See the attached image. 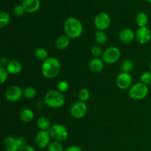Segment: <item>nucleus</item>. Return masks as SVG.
<instances>
[{"instance_id":"b1692460","label":"nucleus","mask_w":151,"mask_h":151,"mask_svg":"<svg viewBox=\"0 0 151 151\" xmlns=\"http://www.w3.org/2000/svg\"><path fill=\"white\" fill-rule=\"evenodd\" d=\"M10 22V16L6 12L1 10L0 12V27L1 28L7 26Z\"/></svg>"},{"instance_id":"6e6552de","label":"nucleus","mask_w":151,"mask_h":151,"mask_svg":"<svg viewBox=\"0 0 151 151\" xmlns=\"http://www.w3.org/2000/svg\"><path fill=\"white\" fill-rule=\"evenodd\" d=\"M111 18L108 13L101 12L94 18V26L97 30L104 31L110 27Z\"/></svg>"},{"instance_id":"412c9836","label":"nucleus","mask_w":151,"mask_h":151,"mask_svg":"<svg viewBox=\"0 0 151 151\" xmlns=\"http://www.w3.org/2000/svg\"><path fill=\"white\" fill-rule=\"evenodd\" d=\"M136 22H137V24L139 27H146V25L147 24V22H148L147 15L145 13H143V12L139 13L136 16Z\"/></svg>"},{"instance_id":"dca6fc26","label":"nucleus","mask_w":151,"mask_h":151,"mask_svg":"<svg viewBox=\"0 0 151 151\" xmlns=\"http://www.w3.org/2000/svg\"><path fill=\"white\" fill-rule=\"evenodd\" d=\"M6 69L8 73L12 75H16L21 72L22 69V65L19 61L16 60H13L9 61V63L6 66Z\"/></svg>"},{"instance_id":"c756f323","label":"nucleus","mask_w":151,"mask_h":151,"mask_svg":"<svg viewBox=\"0 0 151 151\" xmlns=\"http://www.w3.org/2000/svg\"><path fill=\"white\" fill-rule=\"evenodd\" d=\"M13 13H14V15L16 17H22V16H24V14L25 13V10L24 9L22 4L16 5L14 7V9H13Z\"/></svg>"},{"instance_id":"a211bd4d","label":"nucleus","mask_w":151,"mask_h":151,"mask_svg":"<svg viewBox=\"0 0 151 151\" xmlns=\"http://www.w3.org/2000/svg\"><path fill=\"white\" fill-rule=\"evenodd\" d=\"M70 44V38L66 35L59 36L55 41V47L58 50H64Z\"/></svg>"},{"instance_id":"ddd939ff","label":"nucleus","mask_w":151,"mask_h":151,"mask_svg":"<svg viewBox=\"0 0 151 151\" xmlns=\"http://www.w3.org/2000/svg\"><path fill=\"white\" fill-rule=\"evenodd\" d=\"M136 39L139 44H145L151 39V32L148 27H139L136 32Z\"/></svg>"},{"instance_id":"7c9ffc66","label":"nucleus","mask_w":151,"mask_h":151,"mask_svg":"<svg viewBox=\"0 0 151 151\" xmlns=\"http://www.w3.org/2000/svg\"><path fill=\"white\" fill-rule=\"evenodd\" d=\"M8 78V72L6 69V68L0 66V81L1 83L3 84Z\"/></svg>"},{"instance_id":"a878e982","label":"nucleus","mask_w":151,"mask_h":151,"mask_svg":"<svg viewBox=\"0 0 151 151\" xmlns=\"http://www.w3.org/2000/svg\"><path fill=\"white\" fill-rule=\"evenodd\" d=\"M47 151H64V149L60 142L53 141L47 147Z\"/></svg>"},{"instance_id":"4c0bfd02","label":"nucleus","mask_w":151,"mask_h":151,"mask_svg":"<svg viewBox=\"0 0 151 151\" xmlns=\"http://www.w3.org/2000/svg\"><path fill=\"white\" fill-rule=\"evenodd\" d=\"M150 72H151V62H150Z\"/></svg>"},{"instance_id":"7ed1b4c3","label":"nucleus","mask_w":151,"mask_h":151,"mask_svg":"<svg viewBox=\"0 0 151 151\" xmlns=\"http://www.w3.org/2000/svg\"><path fill=\"white\" fill-rule=\"evenodd\" d=\"M44 103L52 109H59L65 104V97L58 90L49 91L44 96Z\"/></svg>"},{"instance_id":"f03ea898","label":"nucleus","mask_w":151,"mask_h":151,"mask_svg":"<svg viewBox=\"0 0 151 151\" xmlns=\"http://www.w3.org/2000/svg\"><path fill=\"white\" fill-rule=\"evenodd\" d=\"M63 28L66 35L70 38H78L83 33V25L78 19L69 17L65 21Z\"/></svg>"},{"instance_id":"f3484780","label":"nucleus","mask_w":151,"mask_h":151,"mask_svg":"<svg viewBox=\"0 0 151 151\" xmlns=\"http://www.w3.org/2000/svg\"><path fill=\"white\" fill-rule=\"evenodd\" d=\"M103 67H104L103 60L100 58H93L89 63L90 69H91V72H94V73L100 72L103 69Z\"/></svg>"},{"instance_id":"e433bc0d","label":"nucleus","mask_w":151,"mask_h":151,"mask_svg":"<svg viewBox=\"0 0 151 151\" xmlns=\"http://www.w3.org/2000/svg\"><path fill=\"white\" fill-rule=\"evenodd\" d=\"M146 1H148V2L151 3V0H146Z\"/></svg>"},{"instance_id":"2eb2a0df","label":"nucleus","mask_w":151,"mask_h":151,"mask_svg":"<svg viewBox=\"0 0 151 151\" xmlns=\"http://www.w3.org/2000/svg\"><path fill=\"white\" fill-rule=\"evenodd\" d=\"M136 38V34L134 31L128 28L122 29L119 32V38L122 43L125 44H129L131 43Z\"/></svg>"},{"instance_id":"473e14b6","label":"nucleus","mask_w":151,"mask_h":151,"mask_svg":"<svg viewBox=\"0 0 151 151\" xmlns=\"http://www.w3.org/2000/svg\"><path fill=\"white\" fill-rule=\"evenodd\" d=\"M91 52L93 56H94L96 58H98L99 56L103 55V51L100 46H94V47H91Z\"/></svg>"},{"instance_id":"20e7f679","label":"nucleus","mask_w":151,"mask_h":151,"mask_svg":"<svg viewBox=\"0 0 151 151\" xmlns=\"http://www.w3.org/2000/svg\"><path fill=\"white\" fill-rule=\"evenodd\" d=\"M148 94L147 86L142 82H139L131 86L128 91L130 97L134 100H140L145 98Z\"/></svg>"},{"instance_id":"c9c22d12","label":"nucleus","mask_w":151,"mask_h":151,"mask_svg":"<svg viewBox=\"0 0 151 151\" xmlns=\"http://www.w3.org/2000/svg\"><path fill=\"white\" fill-rule=\"evenodd\" d=\"M0 63H1V66L6 68V66H7V64L9 63V61L7 60V58L2 57L1 59H0Z\"/></svg>"},{"instance_id":"72a5a7b5","label":"nucleus","mask_w":151,"mask_h":151,"mask_svg":"<svg viewBox=\"0 0 151 151\" xmlns=\"http://www.w3.org/2000/svg\"><path fill=\"white\" fill-rule=\"evenodd\" d=\"M64 151H83L81 147L77 145H72L70 147H67Z\"/></svg>"},{"instance_id":"5701e85b","label":"nucleus","mask_w":151,"mask_h":151,"mask_svg":"<svg viewBox=\"0 0 151 151\" xmlns=\"http://www.w3.org/2000/svg\"><path fill=\"white\" fill-rule=\"evenodd\" d=\"M35 58H38L40 60H45L46 59L48 58V52L47 50L44 48H38L35 50Z\"/></svg>"},{"instance_id":"aec40b11","label":"nucleus","mask_w":151,"mask_h":151,"mask_svg":"<svg viewBox=\"0 0 151 151\" xmlns=\"http://www.w3.org/2000/svg\"><path fill=\"white\" fill-rule=\"evenodd\" d=\"M37 126L41 131H47L50 127V121L46 116L39 117L37 120Z\"/></svg>"},{"instance_id":"4be33fe9","label":"nucleus","mask_w":151,"mask_h":151,"mask_svg":"<svg viewBox=\"0 0 151 151\" xmlns=\"http://www.w3.org/2000/svg\"><path fill=\"white\" fill-rule=\"evenodd\" d=\"M94 38H95L96 42L99 44H106L108 39L107 35L105 33L104 31H101V30H97V32H95Z\"/></svg>"},{"instance_id":"6ab92c4d","label":"nucleus","mask_w":151,"mask_h":151,"mask_svg":"<svg viewBox=\"0 0 151 151\" xmlns=\"http://www.w3.org/2000/svg\"><path fill=\"white\" fill-rule=\"evenodd\" d=\"M20 119L24 122H29L34 118V113L31 109H24L20 111Z\"/></svg>"},{"instance_id":"f704fd0d","label":"nucleus","mask_w":151,"mask_h":151,"mask_svg":"<svg viewBox=\"0 0 151 151\" xmlns=\"http://www.w3.org/2000/svg\"><path fill=\"white\" fill-rule=\"evenodd\" d=\"M19 151H36V150H35V149L33 147H32V146L26 145L21 147Z\"/></svg>"},{"instance_id":"423d86ee","label":"nucleus","mask_w":151,"mask_h":151,"mask_svg":"<svg viewBox=\"0 0 151 151\" xmlns=\"http://www.w3.org/2000/svg\"><path fill=\"white\" fill-rule=\"evenodd\" d=\"M121 52L119 49L116 47H111L103 51L102 58L104 63L107 64H113L119 60Z\"/></svg>"},{"instance_id":"9b49d317","label":"nucleus","mask_w":151,"mask_h":151,"mask_svg":"<svg viewBox=\"0 0 151 151\" xmlns=\"http://www.w3.org/2000/svg\"><path fill=\"white\" fill-rule=\"evenodd\" d=\"M24 95V91L18 86H12L9 87L5 92V97L8 101L14 103L20 100Z\"/></svg>"},{"instance_id":"9d476101","label":"nucleus","mask_w":151,"mask_h":151,"mask_svg":"<svg viewBox=\"0 0 151 151\" xmlns=\"http://www.w3.org/2000/svg\"><path fill=\"white\" fill-rule=\"evenodd\" d=\"M88 108L86 103L83 102H76L70 108V114L75 119H81L86 114Z\"/></svg>"},{"instance_id":"c85d7f7f","label":"nucleus","mask_w":151,"mask_h":151,"mask_svg":"<svg viewBox=\"0 0 151 151\" xmlns=\"http://www.w3.org/2000/svg\"><path fill=\"white\" fill-rule=\"evenodd\" d=\"M140 81L145 85L151 84V72H145L140 76Z\"/></svg>"},{"instance_id":"f8f14e48","label":"nucleus","mask_w":151,"mask_h":151,"mask_svg":"<svg viewBox=\"0 0 151 151\" xmlns=\"http://www.w3.org/2000/svg\"><path fill=\"white\" fill-rule=\"evenodd\" d=\"M131 83H132V78H131L130 73L121 72L116 77V84L119 89H128V88H131Z\"/></svg>"},{"instance_id":"2f4dec72","label":"nucleus","mask_w":151,"mask_h":151,"mask_svg":"<svg viewBox=\"0 0 151 151\" xmlns=\"http://www.w3.org/2000/svg\"><path fill=\"white\" fill-rule=\"evenodd\" d=\"M58 90L59 91H60L61 93L65 92V91H67L69 89V83H67V81H60V82L58 83Z\"/></svg>"},{"instance_id":"cd10ccee","label":"nucleus","mask_w":151,"mask_h":151,"mask_svg":"<svg viewBox=\"0 0 151 151\" xmlns=\"http://www.w3.org/2000/svg\"><path fill=\"white\" fill-rule=\"evenodd\" d=\"M36 95V90L33 87L28 86L24 90V96L27 99H32Z\"/></svg>"},{"instance_id":"1a4fd4ad","label":"nucleus","mask_w":151,"mask_h":151,"mask_svg":"<svg viewBox=\"0 0 151 151\" xmlns=\"http://www.w3.org/2000/svg\"><path fill=\"white\" fill-rule=\"evenodd\" d=\"M51 135H50V131H41L36 134L35 137V143L36 146L39 148H45L48 147L50 144V139H51Z\"/></svg>"},{"instance_id":"f257e3e1","label":"nucleus","mask_w":151,"mask_h":151,"mask_svg":"<svg viewBox=\"0 0 151 151\" xmlns=\"http://www.w3.org/2000/svg\"><path fill=\"white\" fill-rule=\"evenodd\" d=\"M60 71V63L57 58L49 57L43 61L41 66V72L44 78L52 79L58 76Z\"/></svg>"},{"instance_id":"4468645a","label":"nucleus","mask_w":151,"mask_h":151,"mask_svg":"<svg viewBox=\"0 0 151 151\" xmlns=\"http://www.w3.org/2000/svg\"><path fill=\"white\" fill-rule=\"evenodd\" d=\"M22 4L25 12L32 13L38 11L40 8L41 3L39 0H24Z\"/></svg>"},{"instance_id":"39448f33","label":"nucleus","mask_w":151,"mask_h":151,"mask_svg":"<svg viewBox=\"0 0 151 151\" xmlns=\"http://www.w3.org/2000/svg\"><path fill=\"white\" fill-rule=\"evenodd\" d=\"M26 145V140L24 137L15 138L13 137H7L4 140V146L6 151H19L21 147Z\"/></svg>"},{"instance_id":"393cba45","label":"nucleus","mask_w":151,"mask_h":151,"mask_svg":"<svg viewBox=\"0 0 151 151\" xmlns=\"http://www.w3.org/2000/svg\"><path fill=\"white\" fill-rule=\"evenodd\" d=\"M134 69V63L130 60H125L121 64V70L122 72L130 73Z\"/></svg>"},{"instance_id":"0eeeda50","label":"nucleus","mask_w":151,"mask_h":151,"mask_svg":"<svg viewBox=\"0 0 151 151\" xmlns=\"http://www.w3.org/2000/svg\"><path fill=\"white\" fill-rule=\"evenodd\" d=\"M50 133L51 137L55 141L62 142L67 139L69 133L64 125L61 124H55L50 128Z\"/></svg>"},{"instance_id":"bb28decb","label":"nucleus","mask_w":151,"mask_h":151,"mask_svg":"<svg viewBox=\"0 0 151 151\" xmlns=\"http://www.w3.org/2000/svg\"><path fill=\"white\" fill-rule=\"evenodd\" d=\"M89 97H90V93H89V91H88L87 88H81V89L80 90L79 93H78V98H79L80 101L86 103V101H88Z\"/></svg>"}]
</instances>
